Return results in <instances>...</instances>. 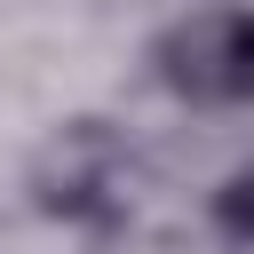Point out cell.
Segmentation results:
<instances>
[{
	"mask_svg": "<svg viewBox=\"0 0 254 254\" xmlns=\"http://www.w3.org/2000/svg\"><path fill=\"white\" fill-rule=\"evenodd\" d=\"M135 175H143V167H135L127 127L103 119V111H79V119L48 127V143L32 151L24 198H32V214L56 222V230L111 238V230H127V214H135Z\"/></svg>",
	"mask_w": 254,
	"mask_h": 254,
	"instance_id": "obj_1",
	"label": "cell"
},
{
	"mask_svg": "<svg viewBox=\"0 0 254 254\" xmlns=\"http://www.w3.org/2000/svg\"><path fill=\"white\" fill-rule=\"evenodd\" d=\"M151 79L183 111H254V0H198L151 32Z\"/></svg>",
	"mask_w": 254,
	"mask_h": 254,
	"instance_id": "obj_2",
	"label": "cell"
},
{
	"mask_svg": "<svg viewBox=\"0 0 254 254\" xmlns=\"http://www.w3.org/2000/svg\"><path fill=\"white\" fill-rule=\"evenodd\" d=\"M198 214H206V238H214V246L254 254V151H246V159H230V167L206 183Z\"/></svg>",
	"mask_w": 254,
	"mask_h": 254,
	"instance_id": "obj_3",
	"label": "cell"
}]
</instances>
